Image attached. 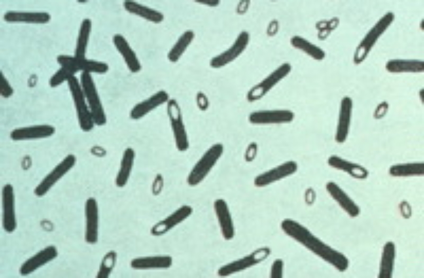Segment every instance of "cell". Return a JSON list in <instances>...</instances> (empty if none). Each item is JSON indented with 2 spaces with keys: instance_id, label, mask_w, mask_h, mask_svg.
Wrapping results in <instances>:
<instances>
[{
  "instance_id": "cell-16",
  "label": "cell",
  "mask_w": 424,
  "mask_h": 278,
  "mask_svg": "<svg viewBox=\"0 0 424 278\" xmlns=\"http://www.w3.org/2000/svg\"><path fill=\"white\" fill-rule=\"evenodd\" d=\"M112 42L129 70L132 73L139 72L142 69L141 62L126 38L117 34L113 36Z\"/></svg>"
},
{
  "instance_id": "cell-3",
  "label": "cell",
  "mask_w": 424,
  "mask_h": 278,
  "mask_svg": "<svg viewBox=\"0 0 424 278\" xmlns=\"http://www.w3.org/2000/svg\"><path fill=\"white\" fill-rule=\"evenodd\" d=\"M67 82L80 128L85 132L90 131L93 129L95 123L80 83L75 75L70 77Z\"/></svg>"
},
{
  "instance_id": "cell-18",
  "label": "cell",
  "mask_w": 424,
  "mask_h": 278,
  "mask_svg": "<svg viewBox=\"0 0 424 278\" xmlns=\"http://www.w3.org/2000/svg\"><path fill=\"white\" fill-rule=\"evenodd\" d=\"M86 229L85 239L90 244L96 243L98 237L99 214L96 200L90 197L85 203Z\"/></svg>"
},
{
  "instance_id": "cell-35",
  "label": "cell",
  "mask_w": 424,
  "mask_h": 278,
  "mask_svg": "<svg viewBox=\"0 0 424 278\" xmlns=\"http://www.w3.org/2000/svg\"><path fill=\"white\" fill-rule=\"evenodd\" d=\"M116 258L117 254L115 251H111L107 253L102 261L97 278H108L115 266Z\"/></svg>"
},
{
  "instance_id": "cell-30",
  "label": "cell",
  "mask_w": 424,
  "mask_h": 278,
  "mask_svg": "<svg viewBox=\"0 0 424 278\" xmlns=\"http://www.w3.org/2000/svg\"><path fill=\"white\" fill-rule=\"evenodd\" d=\"M395 258V244L392 242H388L383 248L380 264L379 278H390L392 277Z\"/></svg>"
},
{
  "instance_id": "cell-23",
  "label": "cell",
  "mask_w": 424,
  "mask_h": 278,
  "mask_svg": "<svg viewBox=\"0 0 424 278\" xmlns=\"http://www.w3.org/2000/svg\"><path fill=\"white\" fill-rule=\"evenodd\" d=\"M123 5L128 13L149 22L158 24L164 19V15L160 11L136 1L126 0L123 2Z\"/></svg>"
},
{
  "instance_id": "cell-6",
  "label": "cell",
  "mask_w": 424,
  "mask_h": 278,
  "mask_svg": "<svg viewBox=\"0 0 424 278\" xmlns=\"http://www.w3.org/2000/svg\"><path fill=\"white\" fill-rule=\"evenodd\" d=\"M394 18L393 13L387 12L368 32L356 48L353 58L355 64L360 63L366 58L378 37L390 25Z\"/></svg>"
},
{
  "instance_id": "cell-31",
  "label": "cell",
  "mask_w": 424,
  "mask_h": 278,
  "mask_svg": "<svg viewBox=\"0 0 424 278\" xmlns=\"http://www.w3.org/2000/svg\"><path fill=\"white\" fill-rule=\"evenodd\" d=\"M386 68L391 72H418L424 70V63L418 60L393 59L387 63Z\"/></svg>"
},
{
  "instance_id": "cell-20",
  "label": "cell",
  "mask_w": 424,
  "mask_h": 278,
  "mask_svg": "<svg viewBox=\"0 0 424 278\" xmlns=\"http://www.w3.org/2000/svg\"><path fill=\"white\" fill-rule=\"evenodd\" d=\"M214 208L223 238L226 240L232 239L235 235V229L227 203L223 199H217L214 202Z\"/></svg>"
},
{
  "instance_id": "cell-24",
  "label": "cell",
  "mask_w": 424,
  "mask_h": 278,
  "mask_svg": "<svg viewBox=\"0 0 424 278\" xmlns=\"http://www.w3.org/2000/svg\"><path fill=\"white\" fill-rule=\"evenodd\" d=\"M326 188L331 196L351 217L358 215L359 208L338 185L330 181L326 184Z\"/></svg>"
},
{
  "instance_id": "cell-13",
  "label": "cell",
  "mask_w": 424,
  "mask_h": 278,
  "mask_svg": "<svg viewBox=\"0 0 424 278\" xmlns=\"http://www.w3.org/2000/svg\"><path fill=\"white\" fill-rule=\"evenodd\" d=\"M169 99L167 92L159 90L135 104L130 111L129 116L133 120H140L160 106L166 104Z\"/></svg>"
},
{
  "instance_id": "cell-5",
  "label": "cell",
  "mask_w": 424,
  "mask_h": 278,
  "mask_svg": "<svg viewBox=\"0 0 424 278\" xmlns=\"http://www.w3.org/2000/svg\"><path fill=\"white\" fill-rule=\"evenodd\" d=\"M166 110L175 146L179 151H185L189 145L188 136L177 102L170 99L166 103Z\"/></svg>"
},
{
  "instance_id": "cell-36",
  "label": "cell",
  "mask_w": 424,
  "mask_h": 278,
  "mask_svg": "<svg viewBox=\"0 0 424 278\" xmlns=\"http://www.w3.org/2000/svg\"><path fill=\"white\" fill-rule=\"evenodd\" d=\"M0 93L4 98H8L13 93V89L2 73L0 76Z\"/></svg>"
},
{
  "instance_id": "cell-4",
  "label": "cell",
  "mask_w": 424,
  "mask_h": 278,
  "mask_svg": "<svg viewBox=\"0 0 424 278\" xmlns=\"http://www.w3.org/2000/svg\"><path fill=\"white\" fill-rule=\"evenodd\" d=\"M80 83L95 125H104L107 122L106 114L91 74L82 72Z\"/></svg>"
},
{
  "instance_id": "cell-22",
  "label": "cell",
  "mask_w": 424,
  "mask_h": 278,
  "mask_svg": "<svg viewBox=\"0 0 424 278\" xmlns=\"http://www.w3.org/2000/svg\"><path fill=\"white\" fill-rule=\"evenodd\" d=\"M57 251L54 245L48 246L28 259L21 266L19 272L26 276L56 257Z\"/></svg>"
},
{
  "instance_id": "cell-33",
  "label": "cell",
  "mask_w": 424,
  "mask_h": 278,
  "mask_svg": "<svg viewBox=\"0 0 424 278\" xmlns=\"http://www.w3.org/2000/svg\"><path fill=\"white\" fill-rule=\"evenodd\" d=\"M389 173L391 175L395 177L422 175L424 174V164L423 162L395 164L390 167Z\"/></svg>"
},
{
  "instance_id": "cell-32",
  "label": "cell",
  "mask_w": 424,
  "mask_h": 278,
  "mask_svg": "<svg viewBox=\"0 0 424 278\" xmlns=\"http://www.w3.org/2000/svg\"><path fill=\"white\" fill-rule=\"evenodd\" d=\"M92 26V21L89 18H85L82 20L76 42L74 55L75 57L81 58L86 57Z\"/></svg>"
},
{
  "instance_id": "cell-38",
  "label": "cell",
  "mask_w": 424,
  "mask_h": 278,
  "mask_svg": "<svg viewBox=\"0 0 424 278\" xmlns=\"http://www.w3.org/2000/svg\"><path fill=\"white\" fill-rule=\"evenodd\" d=\"M388 104L386 102L379 104L374 112V117L376 119H380L384 116L388 109Z\"/></svg>"
},
{
  "instance_id": "cell-26",
  "label": "cell",
  "mask_w": 424,
  "mask_h": 278,
  "mask_svg": "<svg viewBox=\"0 0 424 278\" xmlns=\"http://www.w3.org/2000/svg\"><path fill=\"white\" fill-rule=\"evenodd\" d=\"M172 262V258L169 256H152L134 258L130 261V266L137 270L166 269Z\"/></svg>"
},
{
  "instance_id": "cell-27",
  "label": "cell",
  "mask_w": 424,
  "mask_h": 278,
  "mask_svg": "<svg viewBox=\"0 0 424 278\" xmlns=\"http://www.w3.org/2000/svg\"><path fill=\"white\" fill-rule=\"evenodd\" d=\"M135 152L131 147L126 148L120 160L119 169L115 178V184L119 188L124 187L128 183L134 164Z\"/></svg>"
},
{
  "instance_id": "cell-14",
  "label": "cell",
  "mask_w": 424,
  "mask_h": 278,
  "mask_svg": "<svg viewBox=\"0 0 424 278\" xmlns=\"http://www.w3.org/2000/svg\"><path fill=\"white\" fill-rule=\"evenodd\" d=\"M192 208L183 205L166 218L155 224L151 228V234L154 236L163 235L187 218L192 213Z\"/></svg>"
},
{
  "instance_id": "cell-8",
  "label": "cell",
  "mask_w": 424,
  "mask_h": 278,
  "mask_svg": "<svg viewBox=\"0 0 424 278\" xmlns=\"http://www.w3.org/2000/svg\"><path fill=\"white\" fill-rule=\"evenodd\" d=\"M270 253L268 247L259 248L241 258L221 266L218 270V275L225 277L244 270L263 261Z\"/></svg>"
},
{
  "instance_id": "cell-12",
  "label": "cell",
  "mask_w": 424,
  "mask_h": 278,
  "mask_svg": "<svg viewBox=\"0 0 424 278\" xmlns=\"http://www.w3.org/2000/svg\"><path fill=\"white\" fill-rule=\"evenodd\" d=\"M297 168L296 162L287 161L257 175L254 179V184L257 187L268 186L293 174Z\"/></svg>"
},
{
  "instance_id": "cell-19",
  "label": "cell",
  "mask_w": 424,
  "mask_h": 278,
  "mask_svg": "<svg viewBox=\"0 0 424 278\" xmlns=\"http://www.w3.org/2000/svg\"><path fill=\"white\" fill-rule=\"evenodd\" d=\"M352 108V100L348 96L344 97L341 101L335 135V139L338 143H343L348 137L351 121Z\"/></svg>"
},
{
  "instance_id": "cell-21",
  "label": "cell",
  "mask_w": 424,
  "mask_h": 278,
  "mask_svg": "<svg viewBox=\"0 0 424 278\" xmlns=\"http://www.w3.org/2000/svg\"><path fill=\"white\" fill-rule=\"evenodd\" d=\"M65 63L75 72L79 71L91 73L103 74L107 72L109 69L108 65L102 61L78 58L75 56L67 55L65 58Z\"/></svg>"
},
{
  "instance_id": "cell-2",
  "label": "cell",
  "mask_w": 424,
  "mask_h": 278,
  "mask_svg": "<svg viewBox=\"0 0 424 278\" xmlns=\"http://www.w3.org/2000/svg\"><path fill=\"white\" fill-rule=\"evenodd\" d=\"M224 152L221 143L210 146L193 166L187 177V183L195 186L202 182L215 166Z\"/></svg>"
},
{
  "instance_id": "cell-25",
  "label": "cell",
  "mask_w": 424,
  "mask_h": 278,
  "mask_svg": "<svg viewBox=\"0 0 424 278\" xmlns=\"http://www.w3.org/2000/svg\"><path fill=\"white\" fill-rule=\"evenodd\" d=\"M3 18L9 22L44 24L50 21L51 16L46 12L9 11L5 13Z\"/></svg>"
},
{
  "instance_id": "cell-40",
  "label": "cell",
  "mask_w": 424,
  "mask_h": 278,
  "mask_svg": "<svg viewBox=\"0 0 424 278\" xmlns=\"http://www.w3.org/2000/svg\"><path fill=\"white\" fill-rule=\"evenodd\" d=\"M199 1L200 2H201V3H203L204 4H207V5H208L209 6H217L219 4V1H217V0H212V2L211 3L209 2L210 0H207V1L204 0V1Z\"/></svg>"
},
{
  "instance_id": "cell-39",
  "label": "cell",
  "mask_w": 424,
  "mask_h": 278,
  "mask_svg": "<svg viewBox=\"0 0 424 278\" xmlns=\"http://www.w3.org/2000/svg\"><path fill=\"white\" fill-rule=\"evenodd\" d=\"M399 208L401 213L404 218H408L410 217L411 215V208L406 201H402L400 205Z\"/></svg>"
},
{
  "instance_id": "cell-37",
  "label": "cell",
  "mask_w": 424,
  "mask_h": 278,
  "mask_svg": "<svg viewBox=\"0 0 424 278\" xmlns=\"http://www.w3.org/2000/svg\"><path fill=\"white\" fill-rule=\"evenodd\" d=\"M283 263L282 260H276L271 267V277L272 278H281L282 275Z\"/></svg>"
},
{
  "instance_id": "cell-34",
  "label": "cell",
  "mask_w": 424,
  "mask_h": 278,
  "mask_svg": "<svg viewBox=\"0 0 424 278\" xmlns=\"http://www.w3.org/2000/svg\"><path fill=\"white\" fill-rule=\"evenodd\" d=\"M290 42L294 47L315 60H321L325 57V52L322 49L301 36H294L291 38Z\"/></svg>"
},
{
  "instance_id": "cell-29",
  "label": "cell",
  "mask_w": 424,
  "mask_h": 278,
  "mask_svg": "<svg viewBox=\"0 0 424 278\" xmlns=\"http://www.w3.org/2000/svg\"><path fill=\"white\" fill-rule=\"evenodd\" d=\"M194 37L195 33L190 30L182 34L168 52V60L172 63L177 62L191 44Z\"/></svg>"
},
{
  "instance_id": "cell-11",
  "label": "cell",
  "mask_w": 424,
  "mask_h": 278,
  "mask_svg": "<svg viewBox=\"0 0 424 278\" xmlns=\"http://www.w3.org/2000/svg\"><path fill=\"white\" fill-rule=\"evenodd\" d=\"M294 117V112L288 109L261 110L251 112L248 120L252 124L266 125L289 123Z\"/></svg>"
},
{
  "instance_id": "cell-1",
  "label": "cell",
  "mask_w": 424,
  "mask_h": 278,
  "mask_svg": "<svg viewBox=\"0 0 424 278\" xmlns=\"http://www.w3.org/2000/svg\"><path fill=\"white\" fill-rule=\"evenodd\" d=\"M281 227L287 235L339 271L343 272L348 268L349 261L344 254L325 243L299 223L286 219L282 221Z\"/></svg>"
},
{
  "instance_id": "cell-17",
  "label": "cell",
  "mask_w": 424,
  "mask_h": 278,
  "mask_svg": "<svg viewBox=\"0 0 424 278\" xmlns=\"http://www.w3.org/2000/svg\"><path fill=\"white\" fill-rule=\"evenodd\" d=\"M2 226L4 229L11 233L14 231L17 222L14 208V194L12 186L7 184L2 190Z\"/></svg>"
},
{
  "instance_id": "cell-15",
  "label": "cell",
  "mask_w": 424,
  "mask_h": 278,
  "mask_svg": "<svg viewBox=\"0 0 424 278\" xmlns=\"http://www.w3.org/2000/svg\"><path fill=\"white\" fill-rule=\"evenodd\" d=\"M55 132V128L52 125L41 124L17 128L11 131L10 136L14 140H28L48 138Z\"/></svg>"
},
{
  "instance_id": "cell-28",
  "label": "cell",
  "mask_w": 424,
  "mask_h": 278,
  "mask_svg": "<svg viewBox=\"0 0 424 278\" xmlns=\"http://www.w3.org/2000/svg\"><path fill=\"white\" fill-rule=\"evenodd\" d=\"M328 163L332 167L345 172L355 178L365 179L369 174L367 170L363 166L338 156H330L328 159Z\"/></svg>"
},
{
  "instance_id": "cell-10",
  "label": "cell",
  "mask_w": 424,
  "mask_h": 278,
  "mask_svg": "<svg viewBox=\"0 0 424 278\" xmlns=\"http://www.w3.org/2000/svg\"><path fill=\"white\" fill-rule=\"evenodd\" d=\"M76 157L68 155L40 181L36 187L34 193L39 197L45 194L50 189L75 165Z\"/></svg>"
},
{
  "instance_id": "cell-7",
  "label": "cell",
  "mask_w": 424,
  "mask_h": 278,
  "mask_svg": "<svg viewBox=\"0 0 424 278\" xmlns=\"http://www.w3.org/2000/svg\"><path fill=\"white\" fill-rule=\"evenodd\" d=\"M291 65L284 63L248 91L246 98L250 102L261 99L291 71Z\"/></svg>"
},
{
  "instance_id": "cell-9",
  "label": "cell",
  "mask_w": 424,
  "mask_h": 278,
  "mask_svg": "<svg viewBox=\"0 0 424 278\" xmlns=\"http://www.w3.org/2000/svg\"><path fill=\"white\" fill-rule=\"evenodd\" d=\"M249 41L248 32L245 31L241 32L228 49L212 58L210 66L214 69H219L233 62L245 51Z\"/></svg>"
}]
</instances>
